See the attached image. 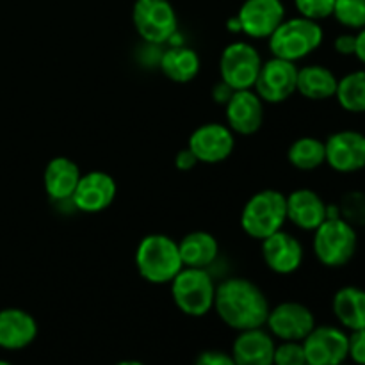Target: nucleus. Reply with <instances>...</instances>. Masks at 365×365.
<instances>
[{"label":"nucleus","instance_id":"nucleus-1","mask_svg":"<svg viewBox=\"0 0 365 365\" xmlns=\"http://www.w3.org/2000/svg\"><path fill=\"white\" fill-rule=\"evenodd\" d=\"M214 310L232 330L245 331L266 327L271 307L259 285L237 277L216 285Z\"/></svg>","mask_w":365,"mask_h":365},{"label":"nucleus","instance_id":"nucleus-2","mask_svg":"<svg viewBox=\"0 0 365 365\" xmlns=\"http://www.w3.org/2000/svg\"><path fill=\"white\" fill-rule=\"evenodd\" d=\"M135 267L150 284H171L184 267L178 242L164 234L146 235L135 250Z\"/></svg>","mask_w":365,"mask_h":365},{"label":"nucleus","instance_id":"nucleus-3","mask_svg":"<svg viewBox=\"0 0 365 365\" xmlns=\"http://www.w3.org/2000/svg\"><path fill=\"white\" fill-rule=\"evenodd\" d=\"M267 39L273 57L298 63L323 45L324 31L319 21L305 16H294L282 21Z\"/></svg>","mask_w":365,"mask_h":365},{"label":"nucleus","instance_id":"nucleus-4","mask_svg":"<svg viewBox=\"0 0 365 365\" xmlns=\"http://www.w3.org/2000/svg\"><path fill=\"white\" fill-rule=\"evenodd\" d=\"M314 255L323 266L337 269L351 262L359 248V234L356 228L346 220L327 217L314 230Z\"/></svg>","mask_w":365,"mask_h":365},{"label":"nucleus","instance_id":"nucleus-5","mask_svg":"<svg viewBox=\"0 0 365 365\" xmlns=\"http://www.w3.org/2000/svg\"><path fill=\"white\" fill-rule=\"evenodd\" d=\"M287 221L285 195L277 189H264L255 192L246 202L241 212V227L250 237L264 241L274 232L284 230Z\"/></svg>","mask_w":365,"mask_h":365},{"label":"nucleus","instance_id":"nucleus-6","mask_svg":"<svg viewBox=\"0 0 365 365\" xmlns=\"http://www.w3.org/2000/svg\"><path fill=\"white\" fill-rule=\"evenodd\" d=\"M171 296L182 314L189 317H203L214 309L216 284L207 269L182 267L171 280Z\"/></svg>","mask_w":365,"mask_h":365},{"label":"nucleus","instance_id":"nucleus-7","mask_svg":"<svg viewBox=\"0 0 365 365\" xmlns=\"http://www.w3.org/2000/svg\"><path fill=\"white\" fill-rule=\"evenodd\" d=\"M132 24L135 32L150 45L170 43L178 31L177 11L170 0H135Z\"/></svg>","mask_w":365,"mask_h":365},{"label":"nucleus","instance_id":"nucleus-8","mask_svg":"<svg viewBox=\"0 0 365 365\" xmlns=\"http://www.w3.org/2000/svg\"><path fill=\"white\" fill-rule=\"evenodd\" d=\"M262 63L259 50L248 41L230 43L220 57L221 81L234 91L253 89Z\"/></svg>","mask_w":365,"mask_h":365},{"label":"nucleus","instance_id":"nucleus-9","mask_svg":"<svg viewBox=\"0 0 365 365\" xmlns=\"http://www.w3.org/2000/svg\"><path fill=\"white\" fill-rule=\"evenodd\" d=\"M298 66L291 61L271 57L262 63L253 91L262 98L264 103H282L296 93Z\"/></svg>","mask_w":365,"mask_h":365},{"label":"nucleus","instance_id":"nucleus-10","mask_svg":"<svg viewBox=\"0 0 365 365\" xmlns=\"http://www.w3.org/2000/svg\"><path fill=\"white\" fill-rule=\"evenodd\" d=\"M327 164L342 175L359 173L365 170V134L360 130L334 132L324 141Z\"/></svg>","mask_w":365,"mask_h":365},{"label":"nucleus","instance_id":"nucleus-11","mask_svg":"<svg viewBox=\"0 0 365 365\" xmlns=\"http://www.w3.org/2000/svg\"><path fill=\"white\" fill-rule=\"evenodd\" d=\"M266 327L269 334L280 341L303 342V339L316 328V317L303 303L284 302L269 310Z\"/></svg>","mask_w":365,"mask_h":365},{"label":"nucleus","instance_id":"nucleus-12","mask_svg":"<svg viewBox=\"0 0 365 365\" xmlns=\"http://www.w3.org/2000/svg\"><path fill=\"white\" fill-rule=\"evenodd\" d=\"M302 344L309 365H339L348 359V334L339 327H316Z\"/></svg>","mask_w":365,"mask_h":365},{"label":"nucleus","instance_id":"nucleus-13","mask_svg":"<svg viewBox=\"0 0 365 365\" xmlns=\"http://www.w3.org/2000/svg\"><path fill=\"white\" fill-rule=\"evenodd\" d=\"M187 148L195 153L198 163L217 164L227 160L235 148L234 132L223 123H205L191 134Z\"/></svg>","mask_w":365,"mask_h":365},{"label":"nucleus","instance_id":"nucleus-14","mask_svg":"<svg viewBox=\"0 0 365 365\" xmlns=\"http://www.w3.org/2000/svg\"><path fill=\"white\" fill-rule=\"evenodd\" d=\"M237 18L242 34L248 38H269L285 20V6L282 0H245Z\"/></svg>","mask_w":365,"mask_h":365},{"label":"nucleus","instance_id":"nucleus-15","mask_svg":"<svg viewBox=\"0 0 365 365\" xmlns=\"http://www.w3.org/2000/svg\"><path fill=\"white\" fill-rule=\"evenodd\" d=\"M225 114L234 134L252 135L264 123V102L253 89H239L225 103Z\"/></svg>","mask_w":365,"mask_h":365},{"label":"nucleus","instance_id":"nucleus-16","mask_svg":"<svg viewBox=\"0 0 365 365\" xmlns=\"http://www.w3.org/2000/svg\"><path fill=\"white\" fill-rule=\"evenodd\" d=\"M116 182L106 171H89L82 175L71 195V202L78 210L96 214L110 207L116 198Z\"/></svg>","mask_w":365,"mask_h":365},{"label":"nucleus","instance_id":"nucleus-17","mask_svg":"<svg viewBox=\"0 0 365 365\" xmlns=\"http://www.w3.org/2000/svg\"><path fill=\"white\" fill-rule=\"evenodd\" d=\"M303 246L292 234L274 232L262 241V259L266 266L277 274H292L303 264Z\"/></svg>","mask_w":365,"mask_h":365},{"label":"nucleus","instance_id":"nucleus-18","mask_svg":"<svg viewBox=\"0 0 365 365\" xmlns=\"http://www.w3.org/2000/svg\"><path fill=\"white\" fill-rule=\"evenodd\" d=\"M274 348L273 335L264 328H253L239 331L230 355L235 365H273Z\"/></svg>","mask_w":365,"mask_h":365},{"label":"nucleus","instance_id":"nucleus-19","mask_svg":"<svg viewBox=\"0 0 365 365\" xmlns=\"http://www.w3.org/2000/svg\"><path fill=\"white\" fill-rule=\"evenodd\" d=\"M287 221L305 232H314L327 220L328 205L312 189H296L285 196Z\"/></svg>","mask_w":365,"mask_h":365},{"label":"nucleus","instance_id":"nucleus-20","mask_svg":"<svg viewBox=\"0 0 365 365\" xmlns=\"http://www.w3.org/2000/svg\"><path fill=\"white\" fill-rule=\"evenodd\" d=\"M38 337V323L21 309L0 310V348L20 351Z\"/></svg>","mask_w":365,"mask_h":365},{"label":"nucleus","instance_id":"nucleus-21","mask_svg":"<svg viewBox=\"0 0 365 365\" xmlns=\"http://www.w3.org/2000/svg\"><path fill=\"white\" fill-rule=\"evenodd\" d=\"M82 173L77 164L68 157H53L45 168L43 184L45 191L53 202H66L71 200L75 187L81 180Z\"/></svg>","mask_w":365,"mask_h":365},{"label":"nucleus","instance_id":"nucleus-22","mask_svg":"<svg viewBox=\"0 0 365 365\" xmlns=\"http://www.w3.org/2000/svg\"><path fill=\"white\" fill-rule=\"evenodd\" d=\"M331 310L342 328L349 331L365 328V289L346 285L334 294Z\"/></svg>","mask_w":365,"mask_h":365},{"label":"nucleus","instance_id":"nucleus-23","mask_svg":"<svg viewBox=\"0 0 365 365\" xmlns=\"http://www.w3.org/2000/svg\"><path fill=\"white\" fill-rule=\"evenodd\" d=\"M337 75L330 68L323 64H307L298 68V82H296V91L307 100L314 102H323L335 96L337 91Z\"/></svg>","mask_w":365,"mask_h":365},{"label":"nucleus","instance_id":"nucleus-24","mask_svg":"<svg viewBox=\"0 0 365 365\" xmlns=\"http://www.w3.org/2000/svg\"><path fill=\"white\" fill-rule=\"evenodd\" d=\"M178 252H180L184 267L207 269L210 264L216 262L217 255H220V245L209 232L195 230L184 235V239L178 242Z\"/></svg>","mask_w":365,"mask_h":365},{"label":"nucleus","instance_id":"nucleus-25","mask_svg":"<svg viewBox=\"0 0 365 365\" xmlns=\"http://www.w3.org/2000/svg\"><path fill=\"white\" fill-rule=\"evenodd\" d=\"M200 56L184 45H173L160 57V70L170 81L185 84L200 73Z\"/></svg>","mask_w":365,"mask_h":365},{"label":"nucleus","instance_id":"nucleus-26","mask_svg":"<svg viewBox=\"0 0 365 365\" xmlns=\"http://www.w3.org/2000/svg\"><path fill=\"white\" fill-rule=\"evenodd\" d=\"M287 159L292 168L299 171H314L327 164V152H324V141L305 135L299 138L289 146Z\"/></svg>","mask_w":365,"mask_h":365},{"label":"nucleus","instance_id":"nucleus-27","mask_svg":"<svg viewBox=\"0 0 365 365\" xmlns=\"http://www.w3.org/2000/svg\"><path fill=\"white\" fill-rule=\"evenodd\" d=\"M334 98L346 113L365 114V70L349 71L339 78Z\"/></svg>","mask_w":365,"mask_h":365},{"label":"nucleus","instance_id":"nucleus-28","mask_svg":"<svg viewBox=\"0 0 365 365\" xmlns=\"http://www.w3.org/2000/svg\"><path fill=\"white\" fill-rule=\"evenodd\" d=\"M334 18L342 27L360 31L365 27V0H335Z\"/></svg>","mask_w":365,"mask_h":365},{"label":"nucleus","instance_id":"nucleus-29","mask_svg":"<svg viewBox=\"0 0 365 365\" xmlns=\"http://www.w3.org/2000/svg\"><path fill=\"white\" fill-rule=\"evenodd\" d=\"M339 212L342 220L351 223L353 227H364L365 225V195L359 191H351L344 195L342 202L339 203Z\"/></svg>","mask_w":365,"mask_h":365},{"label":"nucleus","instance_id":"nucleus-30","mask_svg":"<svg viewBox=\"0 0 365 365\" xmlns=\"http://www.w3.org/2000/svg\"><path fill=\"white\" fill-rule=\"evenodd\" d=\"M294 6L298 9L299 16L321 21L334 16L335 0H294Z\"/></svg>","mask_w":365,"mask_h":365},{"label":"nucleus","instance_id":"nucleus-31","mask_svg":"<svg viewBox=\"0 0 365 365\" xmlns=\"http://www.w3.org/2000/svg\"><path fill=\"white\" fill-rule=\"evenodd\" d=\"M305 349L302 342L282 341L280 346L274 348L273 365H305Z\"/></svg>","mask_w":365,"mask_h":365},{"label":"nucleus","instance_id":"nucleus-32","mask_svg":"<svg viewBox=\"0 0 365 365\" xmlns=\"http://www.w3.org/2000/svg\"><path fill=\"white\" fill-rule=\"evenodd\" d=\"M348 359L356 365H365V328L348 335Z\"/></svg>","mask_w":365,"mask_h":365},{"label":"nucleus","instance_id":"nucleus-33","mask_svg":"<svg viewBox=\"0 0 365 365\" xmlns=\"http://www.w3.org/2000/svg\"><path fill=\"white\" fill-rule=\"evenodd\" d=\"M195 365H235L230 353L217 351V349H209V351L200 353Z\"/></svg>","mask_w":365,"mask_h":365},{"label":"nucleus","instance_id":"nucleus-34","mask_svg":"<svg viewBox=\"0 0 365 365\" xmlns=\"http://www.w3.org/2000/svg\"><path fill=\"white\" fill-rule=\"evenodd\" d=\"M334 48L339 56H355V34L351 32H344V34H339L334 39Z\"/></svg>","mask_w":365,"mask_h":365},{"label":"nucleus","instance_id":"nucleus-35","mask_svg":"<svg viewBox=\"0 0 365 365\" xmlns=\"http://www.w3.org/2000/svg\"><path fill=\"white\" fill-rule=\"evenodd\" d=\"M196 164H198V159H196L195 153L189 148L180 150V152L177 153V157H175V166L180 171H191Z\"/></svg>","mask_w":365,"mask_h":365},{"label":"nucleus","instance_id":"nucleus-36","mask_svg":"<svg viewBox=\"0 0 365 365\" xmlns=\"http://www.w3.org/2000/svg\"><path fill=\"white\" fill-rule=\"evenodd\" d=\"M212 95H214V100H216L217 103H223L225 106V103L230 100V96L234 95V89H232L228 84H225L223 81H220V84L214 86Z\"/></svg>","mask_w":365,"mask_h":365},{"label":"nucleus","instance_id":"nucleus-37","mask_svg":"<svg viewBox=\"0 0 365 365\" xmlns=\"http://www.w3.org/2000/svg\"><path fill=\"white\" fill-rule=\"evenodd\" d=\"M355 57L365 66V27L355 34Z\"/></svg>","mask_w":365,"mask_h":365},{"label":"nucleus","instance_id":"nucleus-38","mask_svg":"<svg viewBox=\"0 0 365 365\" xmlns=\"http://www.w3.org/2000/svg\"><path fill=\"white\" fill-rule=\"evenodd\" d=\"M227 29L230 32H234V34H237V32H242L241 31V21H239L237 14H235V16H232L230 20L227 21Z\"/></svg>","mask_w":365,"mask_h":365},{"label":"nucleus","instance_id":"nucleus-39","mask_svg":"<svg viewBox=\"0 0 365 365\" xmlns=\"http://www.w3.org/2000/svg\"><path fill=\"white\" fill-rule=\"evenodd\" d=\"M114 365H145V364L139 362V360H121V362H118Z\"/></svg>","mask_w":365,"mask_h":365},{"label":"nucleus","instance_id":"nucleus-40","mask_svg":"<svg viewBox=\"0 0 365 365\" xmlns=\"http://www.w3.org/2000/svg\"><path fill=\"white\" fill-rule=\"evenodd\" d=\"M0 365H13V364L7 362V360H0Z\"/></svg>","mask_w":365,"mask_h":365},{"label":"nucleus","instance_id":"nucleus-41","mask_svg":"<svg viewBox=\"0 0 365 365\" xmlns=\"http://www.w3.org/2000/svg\"><path fill=\"white\" fill-rule=\"evenodd\" d=\"M339 365H346V364H339Z\"/></svg>","mask_w":365,"mask_h":365},{"label":"nucleus","instance_id":"nucleus-42","mask_svg":"<svg viewBox=\"0 0 365 365\" xmlns=\"http://www.w3.org/2000/svg\"><path fill=\"white\" fill-rule=\"evenodd\" d=\"M305 365H309V364H305Z\"/></svg>","mask_w":365,"mask_h":365}]
</instances>
